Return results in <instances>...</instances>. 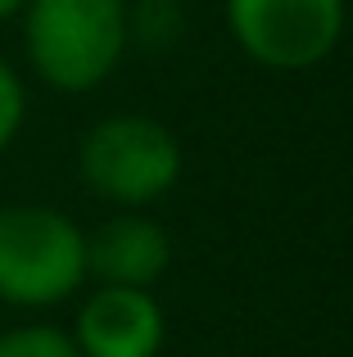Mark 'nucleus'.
Instances as JSON below:
<instances>
[{
  "label": "nucleus",
  "mask_w": 353,
  "mask_h": 357,
  "mask_svg": "<svg viewBox=\"0 0 353 357\" xmlns=\"http://www.w3.org/2000/svg\"><path fill=\"white\" fill-rule=\"evenodd\" d=\"M18 27L32 77L59 96L105 86L132 45L127 0H27Z\"/></svg>",
  "instance_id": "obj_1"
},
{
  "label": "nucleus",
  "mask_w": 353,
  "mask_h": 357,
  "mask_svg": "<svg viewBox=\"0 0 353 357\" xmlns=\"http://www.w3.org/2000/svg\"><path fill=\"white\" fill-rule=\"evenodd\" d=\"M91 280L87 231L54 204H0V303L41 312Z\"/></svg>",
  "instance_id": "obj_2"
},
{
  "label": "nucleus",
  "mask_w": 353,
  "mask_h": 357,
  "mask_svg": "<svg viewBox=\"0 0 353 357\" xmlns=\"http://www.w3.org/2000/svg\"><path fill=\"white\" fill-rule=\"evenodd\" d=\"M77 172L96 199L145 208L181 181V140L150 114H109L82 136Z\"/></svg>",
  "instance_id": "obj_3"
},
{
  "label": "nucleus",
  "mask_w": 353,
  "mask_h": 357,
  "mask_svg": "<svg viewBox=\"0 0 353 357\" xmlns=\"http://www.w3.org/2000/svg\"><path fill=\"white\" fill-rule=\"evenodd\" d=\"M227 27L254 63L299 73L345 36V0H227Z\"/></svg>",
  "instance_id": "obj_4"
},
{
  "label": "nucleus",
  "mask_w": 353,
  "mask_h": 357,
  "mask_svg": "<svg viewBox=\"0 0 353 357\" xmlns=\"http://www.w3.org/2000/svg\"><path fill=\"white\" fill-rule=\"evenodd\" d=\"M68 335L82 357H159L168 317L150 289L96 285L82 298Z\"/></svg>",
  "instance_id": "obj_5"
},
{
  "label": "nucleus",
  "mask_w": 353,
  "mask_h": 357,
  "mask_svg": "<svg viewBox=\"0 0 353 357\" xmlns=\"http://www.w3.org/2000/svg\"><path fill=\"white\" fill-rule=\"evenodd\" d=\"M172 262V240L141 208H118L87 236V271L96 285L150 289Z\"/></svg>",
  "instance_id": "obj_6"
},
{
  "label": "nucleus",
  "mask_w": 353,
  "mask_h": 357,
  "mask_svg": "<svg viewBox=\"0 0 353 357\" xmlns=\"http://www.w3.org/2000/svg\"><path fill=\"white\" fill-rule=\"evenodd\" d=\"M0 357H82L68 331L50 321H23L0 331Z\"/></svg>",
  "instance_id": "obj_7"
},
{
  "label": "nucleus",
  "mask_w": 353,
  "mask_h": 357,
  "mask_svg": "<svg viewBox=\"0 0 353 357\" xmlns=\"http://www.w3.org/2000/svg\"><path fill=\"white\" fill-rule=\"evenodd\" d=\"M27 122V82L18 77V68L0 54V154L18 140Z\"/></svg>",
  "instance_id": "obj_8"
},
{
  "label": "nucleus",
  "mask_w": 353,
  "mask_h": 357,
  "mask_svg": "<svg viewBox=\"0 0 353 357\" xmlns=\"http://www.w3.org/2000/svg\"><path fill=\"white\" fill-rule=\"evenodd\" d=\"M23 5H27V0H0V27L14 23V18L23 14Z\"/></svg>",
  "instance_id": "obj_9"
},
{
  "label": "nucleus",
  "mask_w": 353,
  "mask_h": 357,
  "mask_svg": "<svg viewBox=\"0 0 353 357\" xmlns=\"http://www.w3.org/2000/svg\"><path fill=\"white\" fill-rule=\"evenodd\" d=\"M141 5H176V0H141Z\"/></svg>",
  "instance_id": "obj_10"
}]
</instances>
